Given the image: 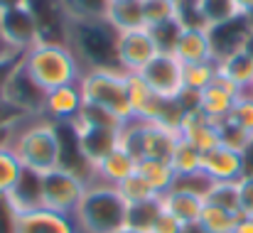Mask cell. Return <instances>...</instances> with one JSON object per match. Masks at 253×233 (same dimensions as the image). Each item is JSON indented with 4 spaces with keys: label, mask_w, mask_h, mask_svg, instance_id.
Wrapping results in <instances>:
<instances>
[{
    "label": "cell",
    "mask_w": 253,
    "mask_h": 233,
    "mask_svg": "<svg viewBox=\"0 0 253 233\" xmlns=\"http://www.w3.org/2000/svg\"><path fill=\"white\" fill-rule=\"evenodd\" d=\"M22 67L44 91L79 83L84 74V67L74 54V49L59 39H40L35 47H30L22 54Z\"/></svg>",
    "instance_id": "cell-1"
},
{
    "label": "cell",
    "mask_w": 253,
    "mask_h": 233,
    "mask_svg": "<svg viewBox=\"0 0 253 233\" xmlns=\"http://www.w3.org/2000/svg\"><path fill=\"white\" fill-rule=\"evenodd\" d=\"M130 206L113 184L91 179L86 187L74 221L82 233H118L128 226Z\"/></svg>",
    "instance_id": "cell-2"
},
{
    "label": "cell",
    "mask_w": 253,
    "mask_h": 233,
    "mask_svg": "<svg viewBox=\"0 0 253 233\" xmlns=\"http://www.w3.org/2000/svg\"><path fill=\"white\" fill-rule=\"evenodd\" d=\"M10 148L25 169L44 174L62 164V130L54 120H35L32 125L22 128L12 140Z\"/></svg>",
    "instance_id": "cell-3"
},
{
    "label": "cell",
    "mask_w": 253,
    "mask_h": 233,
    "mask_svg": "<svg viewBox=\"0 0 253 233\" xmlns=\"http://www.w3.org/2000/svg\"><path fill=\"white\" fill-rule=\"evenodd\" d=\"M82 98L84 106L98 108L123 125L133 120L130 103H128V83H126V72L111 69V67H96V69H84L79 78Z\"/></svg>",
    "instance_id": "cell-4"
},
{
    "label": "cell",
    "mask_w": 253,
    "mask_h": 233,
    "mask_svg": "<svg viewBox=\"0 0 253 233\" xmlns=\"http://www.w3.org/2000/svg\"><path fill=\"white\" fill-rule=\"evenodd\" d=\"M91 179H84L82 172H74L69 167H57L44 174H40V204L42 209L74 216V211L82 204L86 187Z\"/></svg>",
    "instance_id": "cell-5"
},
{
    "label": "cell",
    "mask_w": 253,
    "mask_h": 233,
    "mask_svg": "<svg viewBox=\"0 0 253 233\" xmlns=\"http://www.w3.org/2000/svg\"><path fill=\"white\" fill-rule=\"evenodd\" d=\"M177 140H179V130L163 123L130 120L123 125V148H128L138 159L143 157L168 159Z\"/></svg>",
    "instance_id": "cell-6"
},
{
    "label": "cell",
    "mask_w": 253,
    "mask_h": 233,
    "mask_svg": "<svg viewBox=\"0 0 253 233\" xmlns=\"http://www.w3.org/2000/svg\"><path fill=\"white\" fill-rule=\"evenodd\" d=\"M138 77L163 101H177L184 91V64L177 59L174 52H158L138 72Z\"/></svg>",
    "instance_id": "cell-7"
},
{
    "label": "cell",
    "mask_w": 253,
    "mask_h": 233,
    "mask_svg": "<svg viewBox=\"0 0 253 233\" xmlns=\"http://www.w3.org/2000/svg\"><path fill=\"white\" fill-rule=\"evenodd\" d=\"M0 37H2L5 47L17 54H25L30 47H35L42 39L40 22H37L30 2L0 12Z\"/></svg>",
    "instance_id": "cell-8"
},
{
    "label": "cell",
    "mask_w": 253,
    "mask_h": 233,
    "mask_svg": "<svg viewBox=\"0 0 253 233\" xmlns=\"http://www.w3.org/2000/svg\"><path fill=\"white\" fill-rule=\"evenodd\" d=\"M158 42L153 37V32L148 27H138V30H126L118 32V42H116V59H118V69L126 74H138L155 54H158Z\"/></svg>",
    "instance_id": "cell-9"
},
{
    "label": "cell",
    "mask_w": 253,
    "mask_h": 233,
    "mask_svg": "<svg viewBox=\"0 0 253 233\" xmlns=\"http://www.w3.org/2000/svg\"><path fill=\"white\" fill-rule=\"evenodd\" d=\"M15 233H82L74 216H64L49 209H27L17 211L15 219Z\"/></svg>",
    "instance_id": "cell-10"
},
{
    "label": "cell",
    "mask_w": 253,
    "mask_h": 233,
    "mask_svg": "<svg viewBox=\"0 0 253 233\" xmlns=\"http://www.w3.org/2000/svg\"><path fill=\"white\" fill-rule=\"evenodd\" d=\"M202 169L214 182H239L246 174V155L226 145H216L202 157Z\"/></svg>",
    "instance_id": "cell-11"
},
{
    "label": "cell",
    "mask_w": 253,
    "mask_h": 233,
    "mask_svg": "<svg viewBox=\"0 0 253 233\" xmlns=\"http://www.w3.org/2000/svg\"><path fill=\"white\" fill-rule=\"evenodd\" d=\"M177 54V59L187 67V64H207V62H216L214 57V44H211V35L207 27H182L177 44L172 49Z\"/></svg>",
    "instance_id": "cell-12"
},
{
    "label": "cell",
    "mask_w": 253,
    "mask_h": 233,
    "mask_svg": "<svg viewBox=\"0 0 253 233\" xmlns=\"http://www.w3.org/2000/svg\"><path fill=\"white\" fill-rule=\"evenodd\" d=\"M82 111H84V98H82L79 83H69V86H59V88L47 91V98H44L47 120L72 123L82 116Z\"/></svg>",
    "instance_id": "cell-13"
},
{
    "label": "cell",
    "mask_w": 253,
    "mask_h": 233,
    "mask_svg": "<svg viewBox=\"0 0 253 233\" xmlns=\"http://www.w3.org/2000/svg\"><path fill=\"white\" fill-rule=\"evenodd\" d=\"M177 130H179V138H184L187 143H192L202 153L221 145V140H219V123L211 120V118H207L199 108L184 111Z\"/></svg>",
    "instance_id": "cell-14"
},
{
    "label": "cell",
    "mask_w": 253,
    "mask_h": 233,
    "mask_svg": "<svg viewBox=\"0 0 253 233\" xmlns=\"http://www.w3.org/2000/svg\"><path fill=\"white\" fill-rule=\"evenodd\" d=\"M239 96H241V91H236L231 83H226L221 78H214V83H209L204 91H199V106L197 108L207 118L219 123V120L229 118V113H231Z\"/></svg>",
    "instance_id": "cell-15"
},
{
    "label": "cell",
    "mask_w": 253,
    "mask_h": 233,
    "mask_svg": "<svg viewBox=\"0 0 253 233\" xmlns=\"http://www.w3.org/2000/svg\"><path fill=\"white\" fill-rule=\"evenodd\" d=\"M138 169V157L133 155L128 148H116L113 153L103 157L93 169H91V179L106 182V184H121L123 179H128L130 174H135Z\"/></svg>",
    "instance_id": "cell-16"
},
{
    "label": "cell",
    "mask_w": 253,
    "mask_h": 233,
    "mask_svg": "<svg viewBox=\"0 0 253 233\" xmlns=\"http://www.w3.org/2000/svg\"><path fill=\"white\" fill-rule=\"evenodd\" d=\"M216 78H221V81L231 83L236 91L246 93L253 83V59L246 57L244 52H234V54L216 59Z\"/></svg>",
    "instance_id": "cell-17"
},
{
    "label": "cell",
    "mask_w": 253,
    "mask_h": 233,
    "mask_svg": "<svg viewBox=\"0 0 253 233\" xmlns=\"http://www.w3.org/2000/svg\"><path fill=\"white\" fill-rule=\"evenodd\" d=\"M160 206L163 211H168L169 216H174L182 226H192L199 224L202 219V209H204V199L194 196V194H184V192H165L160 196Z\"/></svg>",
    "instance_id": "cell-18"
},
{
    "label": "cell",
    "mask_w": 253,
    "mask_h": 233,
    "mask_svg": "<svg viewBox=\"0 0 253 233\" xmlns=\"http://www.w3.org/2000/svg\"><path fill=\"white\" fill-rule=\"evenodd\" d=\"M106 22H108L116 32L145 27L143 0H111L108 12H106Z\"/></svg>",
    "instance_id": "cell-19"
},
{
    "label": "cell",
    "mask_w": 253,
    "mask_h": 233,
    "mask_svg": "<svg viewBox=\"0 0 253 233\" xmlns=\"http://www.w3.org/2000/svg\"><path fill=\"white\" fill-rule=\"evenodd\" d=\"M197 7H199V15L207 30H214L224 22H231L246 15L236 0H197Z\"/></svg>",
    "instance_id": "cell-20"
},
{
    "label": "cell",
    "mask_w": 253,
    "mask_h": 233,
    "mask_svg": "<svg viewBox=\"0 0 253 233\" xmlns=\"http://www.w3.org/2000/svg\"><path fill=\"white\" fill-rule=\"evenodd\" d=\"M160 196L169 192L172 182H174V169L169 167L168 159H158V157H143L138 159V169H135Z\"/></svg>",
    "instance_id": "cell-21"
},
{
    "label": "cell",
    "mask_w": 253,
    "mask_h": 233,
    "mask_svg": "<svg viewBox=\"0 0 253 233\" xmlns=\"http://www.w3.org/2000/svg\"><path fill=\"white\" fill-rule=\"evenodd\" d=\"M25 167L17 159L10 143H0V196H10L22 177Z\"/></svg>",
    "instance_id": "cell-22"
},
{
    "label": "cell",
    "mask_w": 253,
    "mask_h": 233,
    "mask_svg": "<svg viewBox=\"0 0 253 233\" xmlns=\"http://www.w3.org/2000/svg\"><path fill=\"white\" fill-rule=\"evenodd\" d=\"M202 157L204 153L199 148H194L192 143H187L184 138H179L169 153L168 162L174 169V174H189V172H199L202 169Z\"/></svg>",
    "instance_id": "cell-23"
},
{
    "label": "cell",
    "mask_w": 253,
    "mask_h": 233,
    "mask_svg": "<svg viewBox=\"0 0 253 233\" xmlns=\"http://www.w3.org/2000/svg\"><path fill=\"white\" fill-rule=\"evenodd\" d=\"M116 189L121 192V196L126 199V204L128 206H138V204H148V201H155V199H160V194L135 172V174H130L128 179H123L121 184H116Z\"/></svg>",
    "instance_id": "cell-24"
},
{
    "label": "cell",
    "mask_w": 253,
    "mask_h": 233,
    "mask_svg": "<svg viewBox=\"0 0 253 233\" xmlns=\"http://www.w3.org/2000/svg\"><path fill=\"white\" fill-rule=\"evenodd\" d=\"M239 214L234 211H226V209H219V206H211V204H204L202 209V219H199V226L209 233H234L236 224H239Z\"/></svg>",
    "instance_id": "cell-25"
},
{
    "label": "cell",
    "mask_w": 253,
    "mask_h": 233,
    "mask_svg": "<svg viewBox=\"0 0 253 233\" xmlns=\"http://www.w3.org/2000/svg\"><path fill=\"white\" fill-rule=\"evenodd\" d=\"M69 20H106L111 0H59Z\"/></svg>",
    "instance_id": "cell-26"
},
{
    "label": "cell",
    "mask_w": 253,
    "mask_h": 233,
    "mask_svg": "<svg viewBox=\"0 0 253 233\" xmlns=\"http://www.w3.org/2000/svg\"><path fill=\"white\" fill-rule=\"evenodd\" d=\"M214 187V179L199 169V172H189V174H174V182H172V192H184V194H194V196H207L209 189Z\"/></svg>",
    "instance_id": "cell-27"
},
{
    "label": "cell",
    "mask_w": 253,
    "mask_h": 233,
    "mask_svg": "<svg viewBox=\"0 0 253 233\" xmlns=\"http://www.w3.org/2000/svg\"><path fill=\"white\" fill-rule=\"evenodd\" d=\"M204 204H211V206H219V209H226V211H234V214L241 216L236 182H214V187L204 196Z\"/></svg>",
    "instance_id": "cell-28"
},
{
    "label": "cell",
    "mask_w": 253,
    "mask_h": 233,
    "mask_svg": "<svg viewBox=\"0 0 253 233\" xmlns=\"http://www.w3.org/2000/svg\"><path fill=\"white\" fill-rule=\"evenodd\" d=\"M219 140L221 145L231 148V150H239L244 155H249V150L253 148V133L239 128L236 123H231L229 118L219 120Z\"/></svg>",
    "instance_id": "cell-29"
},
{
    "label": "cell",
    "mask_w": 253,
    "mask_h": 233,
    "mask_svg": "<svg viewBox=\"0 0 253 233\" xmlns=\"http://www.w3.org/2000/svg\"><path fill=\"white\" fill-rule=\"evenodd\" d=\"M216 78V62H207V64H187L184 67V88L187 91H204L209 83H214Z\"/></svg>",
    "instance_id": "cell-30"
},
{
    "label": "cell",
    "mask_w": 253,
    "mask_h": 233,
    "mask_svg": "<svg viewBox=\"0 0 253 233\" xmlns=\"http://www.w3.org/2000/svg\"><path fill=\"white\" fill-rule=\"evenodd\" d=\"M143 12H145V27L153 30L163 22L174 17V2L169 0H143Z\"/></svg>",
    "instance_id": "cell-31"
},
{
    "label": "cell",
    "mask_w": 253,
    "mask_h": 233,
    "mask_svg": "<svg viewBox=\"0 0 253 233\" xmlns=\"http://www.w3.org/2000/svg\"><path fill=\"white\" fill-rule=\"evenodd\" d=\"M229 120L236 123L239 128L253 133V96L251 93H241L236 98V103H234V108L229 113Z\"/></svg>",
    "instance_id": "cell-32"
},
{
    "label": "cell",
    "mask_w": 253,
    "mask_h": 233,
    "mask_svg": "<svg viewBox=\"0 0 253 233\" xmlns=\"http://www.w3.org/2000/svg\"><path fill=\"white\" fill-rule=\"evenodd\" d=\"M239 211L241 216H253V172H246L239 182Z\"/></svg>",
    "instance_id": "cell-33"
},
{
    "label": "cell",
    "mask_w": 253,
    "mask_h": 233,
    "mask_svg": "<svg viewBox=\"0 0 253 233\" xmlns=\"http://www.w3.org/2000/svg\"><path fill=\"white\" fill-rule=\"evenodd\" d=\"M17 209L10 201V196H0V233H15Z\"/></svg>",
    "instance_id": "cell-34"
},
{
    "label": "cell",
    "mask_w": 253,
    "mask_h": 233,
    "mask_svg": "<svg viewBox=\"0 0 253 233\" xmlns=\"http://www.w3.org/2000/svg\"><path fill=\"white\" fill-rule=\"evenodd\" d=\"M182 229L184 226L174 216H169L168 211H163V206H160V214L155 216V221L150 226V233H182Z\"/></svg>",
    "instance_id": "cell-35"
},
{
    "label": "cell",
    "mask_w": 253,
    "mask_h": 233,
    "mask_svg": "<svg viewBox=\"0 0 253 233\" xmlns=\"http://www.w3.org/2000/svg\"><path fill=\"white\" fill-rule=\"evenodd\" d=\"M234 233H253V216H241Z\"/></svg>",
    "instance_id": "cell-36"
},
{
    "label": "cell",
    "mask_w": 253,
    "mask_h": 233,
    "mask_svg": "<svg viewBox=\"0 0 253 233\" xmlns=\"http://www.w3.org/2000/svg\"><path fill=\"white\" fill-rule=\"evenodd\" d=\"M241 52H244L246 57H251V59H253V22H251V27H249V32H246V37H244Z\"/></svg>",
    "instance_id": "cell-37"
},
{
    "label": "cell",
    "mask_w": 253,
    "mask_h": 233,
    "mask_svg": "<svg viewBox=\"0 0 253 233\" xmlns=\"http://www.w3.org/2000/svg\"><path fill=\"white\" fill-rule=\"evenodd\" d=\"M239 5H241V10L246 12V15H251L253 17V0H236Z\"/></svg>",
    "instance_id": "cell-38"
},
{
    "label": "cell",
    "mask_w": 253,
    "mask_h": 233,
    "mask_svg": "<svg viewBox=\"0 0 253 233\" xmlns=\"http://www.w3.org/2000/svg\"><path fill=\"white\" fill-rule=\"evenodd\" d=\"M182 233H209V231H204L199 224H192V226H184V229H182Z\"/></svg>",
    "instance_id": "cell-39"
},
{
    "label": "cell",
    "mask_w": 253,
    "mask_h": 233,
    "mask_svg": "<svg viewBox=\"0 0 253 233\" xmlns=\"http://www.w3.org/2000/svg\"><path fill=\"white\" fill-rule=\"evenodd\" d=\"M7 54H12V49H7V47H5V42H2V37H0V59H2V57H7ZM15 54H17V52H15Z\"/></svg>",
    "instance_id": "cell-40"
},
{
    "label": "cell",
    "mask_w": 253,
    "mask_h": 233,
    "mask_svg": "<svg viewBox=\"0 0 253 233\" xmlns=\"http://www.w3.org/2000/svg\"><path fill=\"white\" fill-rule=\"evenodd\" d=\"M118 233H150V231H140V229H133V226H126L123 231H118Z\"/></svg>",
    "instance_id": "cell-41"
},
{
    "label": "cell",
    "mask_w": 253,
    "mask_h": 233,
    "mask_svg": "<svg viewBox=\"0 0 253 233\" xmlns=\"http://www.w3.org/2000/svg\"><path fill=\"white\" fill-rule=\"evenodd\" d=\"M246 93H251V96H253V83H251V88H249V91H246Z\"/></svg>",
    "instance_id": "cell-42"
},
{
    "label": "cell",
    "mask_w": 253,
    "mask_h": 233,
    "mask_svg": "<svg viewBox=\"0 0 253 233\" xmlns=\"http://www.w3.org/2000/svg\"><path fill=\"white\" fill-rule=\"evenodd\" d=\"M169 2H179V0H169Z\"/></svg>",
    "instance_id": "cell-43"
}]
</instances>
